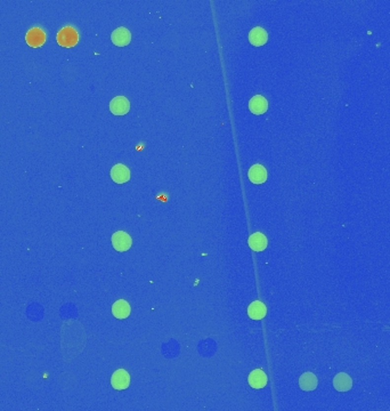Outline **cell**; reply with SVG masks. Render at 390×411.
<instances>
[{
  "label": "cell",
  "mask_w": 390,
  "mask_h": 411,
  "mask_svg": "<svg viewBox=\"0 0 390 411\" xmlns=\"http://www.w3.org/2000/svg\"><path fill=\"white\" fill-rule=\"evenodd\" d=\"M78 34L71 27L63 28L57 35V42L62 47H73L78 42Z\"/></svg>",
  "instance_id": "obj_1"
},
{
  "label": "cell",
  "mask_w": 390,
  "mask_h": 411,
  "mask_svg": "<svg viewBox=\"0 0 390 411\" xmlns=\"http://www.w3.org/2000/svg\"><path fill=\"white\" fill-rule=\"evenodd\" d=\"M131 238L129 237L128 233L122 232V231H118L112 236V245L113 248L118 251H127L131 247Z\"/></svg>",
  "instance_id": "obj_2"
},
{
  "label": "cell",
  "mask_w": 390,
  "mask_h": 411,
  "mask_svg": "<svg viewBox=\"0 0 390 411\" xmlns=\"http://www.w3.org/2000/svg\"><path fill=\"white\" fill-rule=\"evenodd\" d=\"M130 103L125 96H116L110 102V111L115 116H123L129 111Z\"/></svg>",
  "instance_id": "obj_3"
},
{
  "label": "cell",
  "mask_w": 390,
  "mask_h": 411,
  "mask_svg": "<svg viewBox=\"0 0 390 411\" xmlns=\"http://www.w3.org/2000/svg\"><path fill=\"white\" fill-rule=\"evenodd\" d=\"M129 383H130V377L128 375V372L123 369L116 370L111 378V384L113 388H115V390H119V391L126 390V388L129 386Z\"/></svg>",
  "instance_id": "obj_4"
},
{
  "label": "cell",
  "mask_w": 390,
  "mask_h": 411,
  "mask_svg": "<svg viewBox=\"0 0 390 411\" xmlns=\"http://www.w3.org/2000/svg\"><path fill=\"white\" fill-rule=\"evenodd\" d=\"M25 39H27V42H28L29 46L34 47V48H37V47L42 46L43 43H45L46 35H45V32L41 30V29L34 28V29H31V30L28 31Z\"/></svg>",
  "instance_id": "obj_5"
},
{
  "label": "cell",
  "mask_w": 390,
  "mask_h": 411,
  "mask_svg": "<svg viewBox=\"0 0 390 411\" xmlns=\"http://www.w3.org/2000/svg\"><path fill=\"white\" fill-rule=\"evenodd\" d=\"M111 40L115 46H119V47L127 46L131 41V34L129 32L128 29H126L123 27L118 28L112 32Z\"/></svg>",
  "instance_id": "obj_6"
},
{
  "label": "cell",
  "mask_w": 390,
  "mask_h": 411,
  "mask_svg": "<svg viewBox=\"0 0 390 411\" xmlns=\"http://www.w3.org/2000/svg\"><path fill=\"white\" fill-rule=\"evenodd\" d=\"M111 178L118 184H122V183L129 181L130 171L125 164H116L111 169Z\"/></svg>",
  "instance_id": "obj_7"
},
{
  "label": "cell",
  "mask_w": 390,
  "mask_h": 411,
  "mask_svg": "<svg viewBox=\"0 0 390 411\" xmlns=\"http://www.w3.org/2000/svg\"><path fill=\"white\" fill-rule=\"evenodd\" d=\"M248 177L254 184H262L267 179V170L262 164H253L248 172Z\"/></svg>",
  "instance_id": "obj_8"
},
{
  "label": "cell",
  "mask_w": 390,
  "mask_h": 411,
  "mask_svg": "<svg viewBox=\"0 0 390 411\" xmlns=\"http://www.w3.org/2000/svg\"><path fill=\"white\" fill-rule=\"evenodd\" d=\"M249 109L253 115H262V113L267 111L268 102L264 96H261V95H256V96H253L250 100Z\"/></svg>",
  "instance_id": "obj_9"
},
{
  "label": "cell",
  "mask_w": 390,
  "mask_h": 411,
  "mask_svg": "<svg viewBox=\"0 0 390 411\" xmlns=\"http://www.w3.org/2000/svg\"><path fill=\"white\" fill-rule=\"evenodd\" d=\"M267 40H268V35L265 29H262L260 27H256L250 31L249 41L252 43L253 46L259 47V46L265 45V43L267 42Z\"/></svg>",
  "instance_id": "obj_10"
},
{
  "label": "cell",
  "mask_w": 390,
  "mask_h": 411,
  "mask_svg": "<svg viewBox=\"0 0 390 411\" xmlns=\"http://www.w3.org/2000/svg\"><path fill=\"white\" fill-rule=\"evenodd\" d=\"M249 384L251 387L256 388V390H259L262 388L267 384V376L265 375V372L260 369L253 370L252 372L249 375Z\"/></svg>",
  "instance_id": "obj_11"
},
{
  "label": "cell",
  "mask_w": 390,
  "mask_h": 411,
  "mask_svg": "<svg viewBox=\"0 0 390 411\" xmlns=\"http://www.w3.org/2000/svg\"><path fill=\"white\" fill-rule=\"evenodd\" d=\"M333 385L337 391L346 392V391L351 390L353 386V381H352V378L349 377L347 373L341 372V373H338V375L334 377Z\"/></svg>",
  "instance_id": "obj_12"
},
{
  "label": "cell",
  "mask_w": 390,
  "mask_h": 411,
  "mask_svg": "<svg viewBox=\"0 0 390 411\" xmlns=\"http://www.w3.org/2000/svg\"><path fill=\"white\" fill-rule=\"evenodd\" d=\"M112 313L116 319H126L130 314V306L129 304L123 299H119L113 304L112 306Z\"/></svg>",
  "instance_id": "obj_13"
},
{
  "label": "cell",
  "mask_w": 390,
  "mask_h": 411,
  "mask_svg": "<svg viewBox=\"0 0 390 411\" xmlns=\"http://www.w3.org/2000/svg\"><path fill=\"white\" fill-rule=\"evenodd\" d=\"M248 315L253 320H261L266 315V306L259 300H254L248 308Z\"/></svg>",
  "instance_id": "obj_14"
},
{
  "label": "cell",
  "mask_w": 390,
  "mask_h": 411,
  "mask_svg": "<svg viewBox=\"0 0 390 411\" xmlns=\"http://www.w3.org/2000/svg\"><path fill=\"white\" fill-rule=\"evenodd\" d=\"M249 246L254 251H262L267 247V239L262 233H253L249 238Z\"/></svg>",
  "instance_id": "obj_15"
},
{
  "label": "cell",
  "mask_w": 390,
  "mask_h": 411,
  "mask_svg": "<svg viewBox=\"0 0 390 411\" xmlns=\"http://www.w3.org/2000/svg\"><path fill=\"white\" fill-rule=\"evenodd\" d=\"M300 388L304 391H313L317 387V378L312 372H306L299 379Z\"/></svg>",
  "instance_id": "obj_16"
}]
</instances>
